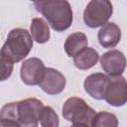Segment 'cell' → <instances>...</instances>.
I'll return each mask as SVG.
<instances>
[{
    "instance_id": "cell-1",
    "label": "cell",
    "mask_w": 127,
    "mask_h": 127,
    "mask_svg": "<svg viewBox=\"0 0 127 127\" xmlns=\"http://www.w3.org/2000/svg\"><path fill=\"white\" fill-rule=\"evenodd\" d=\"M43 108V102L34 97L6 103L0 110V119L14 120L19 127H38Z\"/></svg>"
},
{
    "instance_id": "cell-2",
    "label": "cell",
    "mask_w": 127,
    "mask_h": 127,
    "mask_svg": "<svg viewBox=\"0 0 127 127\" xmlns=\"http://www.w3.org/2000/svg\"><path fill=\"white\" fill-rule=\"evenodd\" d=\"M34 6L48 21L49 25L57 32L67 30L73 21L72 9L65 0H40L35 1Z\"/></svg>"
},
{
    "instance_id": "cell-3",
    "label": "cell",
    "mask_w": 127,
    "mask_h": 127,
    "mask_svg": "<svg viewBox=\"0 0 127 127\" xmlns=\"http://www.w3.org/2000/svg\"><path fill=\"white\" fill-rule=\"evenodd\" d=\"M33 48V40L30 33L23 28L11 30L3 44L0 54L12 64L23 61Z\"/></svg>"
},
{
    "instance_id": "cell-4",
    "label": "cell",
    "mask_w": 127,
    "mask_h": 127,
    "mask_svg": "<svg viewBox=\"0 0 127 127\" xmlns=\"http://www.w3.org/2000/svg\"><path fill=\"white\" fill-rule=\"evenodd\" d=\"M66 121L72 123H82L90 126V122L95 115V110L91 108L82 98L72 96L65 100L62 110Z\"/></svg>"
},
{
    "instance_id": "cell-5",
    "label": "cell",
    "mask_w": 127,
    "mask_h": 127,
    "mask_svg": "<svg viewBox=\"0 0 127 127\" xmlns=\"http://www.w3.org/2000/svg\"><path fill=\"white\" fill-rule=\"evenodd\" d=\"M113 13L112 3L108 0H91L87 3L83 12L84 24L91 28L105 25Z\"/></svg>"
},
{
    "instance_id": "cell-6",
    "label": "cell",
    "mask_w": 127,
    "mask_h": 127,
    "mask_svg": "<svg viewBox=\"0 0 127 127\" xmlns=\"http://www.w3.org/2000/svg\"><path fill=\"white\" fill-rule=\"evenodd\" d=\"M104 99L108 104L115 107L125 105L127 101V83L124 76H109Z\"/></svg>"
},
{
    "instance_id": "cell-7",
    "label": "cell",
    "mask_w": 127,
    "mask_h": 127,
    "mask_svg": "<svg viewBox=\"0 0 127 127\" xmlns=\"http://www.w3.org/2000/svg\"><path fill=\"white\" fill-rule=\"evenodd\" d=\"M100 65L108 76H120L126 67V59L122 52L110 50L100 58Z\"/></svg>"
},
{
    "instance_id": "cell-8",
    "label": "cell",
    "mask_w": 127,
    "mask_h": 127,
    "mask_svg": "<svg viewBox=\"0 0 127 127\" xmlns=\"http://www.w3.org/2000/svg\"><path fill=\"white\" fill-rule=\"evenodd\" d=\"M45 69L46 66L39 58L27 59L21 65V79L27 85H38L44 75Z\"/></svg>"
},
{
    "instance_id": "cell-9",
    "label": "cell",
    "mask_w": 127,
    "mask_h": 127,
    "mask_svg": "<svg viewBox=\"0 0 127 127\" xmlns=\"http://www.w3.org/2000/svg\"><path fill=\"white\" fill-rule=\"evenodd\" d=\"M65 84L66 79L61 71L53 67H46L44 75L38 85L44 92L50 95H56L64 91Z\"/></svg>"
},
{
    "instance_id": "cell-10",
    "label": "cell",
    "mask_w": 127,
    "mask_h": 127,
    "mask_svg": "<svg viewBox=\"0 0 127 127\" xmlns=\"http://www.w3.org/2000/svg\"><path fill=\"white\" fill-rule=\"evenodd\" d=\"M109 76L102 72H94L86 76L83 82L85 92L96 100L104 99L105 91L108 85Z\"/></svg>"
},
{
    "instance_id": "cell-11",
    "label": "cell",
    "mask_w": 127,
    "mask_h": 127,
    "mask_svg": "<svg viewBox=\"0 0 127 127\" xmlns=\"http://www.w3.org/2000/svg\"><path fill=\"white\" fill-rule=\"evenodd\" d=\"M97 40L101 47L105 49L115 48L121 40V30L113 22H107L97 33Z\"/></svg>"
},
{
    "instance_id": "cell-12",
    "label": "cell",
    "mask_w": 127,
    "mask_h": 127,
    "mask_svg": "<svg viewBox=\"0 0 127 127\" xmlns=\"http://www.w3.org/2000/svg\"><path fill=\"white\" fill-rule=\"evenodd\" d=\"M99 60V54L93 48L86 47L73 57V64L76 68L86 70L94 66Z\"/></svg>"
},
{
    "instance_id": "cell-13",
    "label": "cell",
    "mask_w": 127,
    "mask_h": 127,
    "mask_svg": "<svg viewBox=\"0 0 127 127\" xmlns=\"http://www.w3.org/2000/svg\"><path fill=\"white\" fill-rule=\"evenodd\" d=\"M87 37L82 32H75L70 34L64 42V51L68 57H74L79 52L87 47Z\"/></svg>"
},
{
    "instance_id": "cell-14",
    "label": "cell",
    "mask_w": 127,
    "mask_h": 127,
    "mask_svg": "<svg viewBox=\"0 0 127 127\" xmlns=\"http://www.w3.org/2000/svg\"><path fill=\"white\" fill-rule=\"evenodd\" d=\"M30 35L32 40L38 44H45L50 40L51 33L48 23L42 18H34L30 25Z\"/></svg>"
},
{
    "instance_id": "cell-15",
    "label": "cell",
    "mask_w": 127,
    "mask_h": 127,
    "mask_svg": "<svg viewBox=\"0 0 127 127\" xmlns=\"http://www.w3.org/2000/svg\"><path fill=\"white\" fill-rule=\"evenodd\" d=\"M90 127H118V119L111 112L100 111L93 116Z\"/></svg>"
},
{
    "instance_id": "cell-16",
    "label": "cell",
    "mask_w": 127,
    "mask_h": 127,
    "mask_svg": "<svg viewBox=\"0 0 127 127\" xmlns=\"http://www.w3.org/2000/svg\"><path fill=\"white\" fill-rule=\"evenodd\" d=\"M41 127H59L60 119L57 112L51 106H44L40 115Z\"/></svg>"
},
{
    "instance_id": "cell-17",
    "label": "cell",
    "mask_w": 127,
    "mask_h": 127,
    "mask_svg": "<svg viewBox=\"0 0 127 127\" xmlns=\"http://www.w3.org/2000/svg\"><path fill=\"white\" fill-rule=\"evenodd\" d=\"M13 68L14 64H12L0 54V81L8 79L13 72Z\"/></svg>"
},
{
    "instance_id": "cell-18",
    "label": "cell",
    "mask_w": 127,
    "mask_h": 127,
    "mask_svg": "<svg viewBox=\"0 0 127 127\" xmlns=\"http://www.w3.org/2000/svg\"><path fill=\"white\" fill-rule=\"evenodd\" d=\"M0 127H19V125L14 120L0 119Z\"/></svg>"
},
{
    "instance_id": "cell-19",
    "label": "cell",
    "mask_w": 127,
    "mask_h": 127,
    "mask_svg": "<svg viewBox=\"0 0 127 127\" xmlns=\"http://www.w3.org/2000/svg\"><path fill=\"white\" fill-rule=\"evenodd\" d=\"M70 127H90V126L86 124H82V123H73Z\"/></svg>"
}]
</instances>
